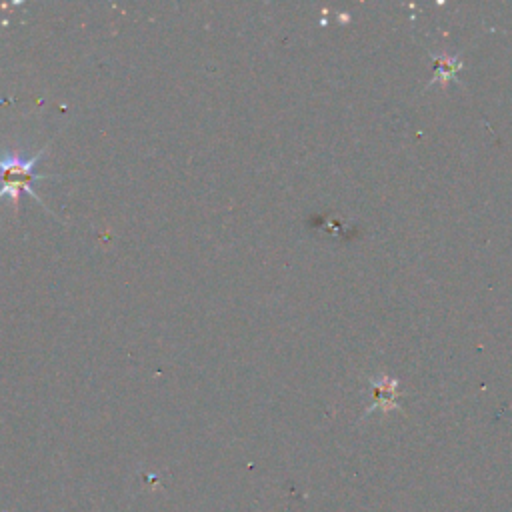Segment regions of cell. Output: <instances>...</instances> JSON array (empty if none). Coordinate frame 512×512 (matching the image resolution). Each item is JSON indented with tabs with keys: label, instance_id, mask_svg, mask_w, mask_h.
Here are the masks:
<instances>
[{
	"label": "cell",
	"instance_id": "7a4b0ae2",
	"mask_svg": "<svg viewBox=\"0 0 512 512\" xmlns=\"http://www.w3.org/2000/svg\"><path fill=\"white\" fill-rule=\"evenodd\" d=\"M370 386L374 388V404L368 408V412L380 408V410H388V408H396V388H398V380L388 376V374H378L376 378L370 380Z\"/></svg>",
	"mask_w": 512,
	"mask_h": 512
},
{
	"label": "cell",
	"instance_id": "6da1fadb",
	"mask_svg": "<svg viewBox=\"0 0 512 512\" xmlns=\"http://www.w3.org/2000/svg\"><path fill=\"white\" fill-rule=\"evenodd\" d=\"M46 150H48V144L42 150H38L32 158H24L20 152H8V150L0 152V198L8 196L12 200L14 212H18L22 194H30L34 200L42 204L46 212H50V208L42 202V198L32 188L36 180L50 178L48 174L36 172V164Z\"/></svg>",
	"mask_w": 512,
	"mask_h": 512
},
{
	"label": "cell",
	"instance_id": "3957f363",
	"mask_svg": "<svg viewBox=\"0 0 512 512\" xmlns=\"http://www.w3.org/2000/svg\"><path fill=\"white\" fill-rule=\"evenodd\" d=\"M434 78L430 80V86H448L450 80L456 78V72L462 68V60L458 56H448V54H434Z\"/></svg>",
	"mask_w": 512,
	"mask_h": 512
}]
</instances>
